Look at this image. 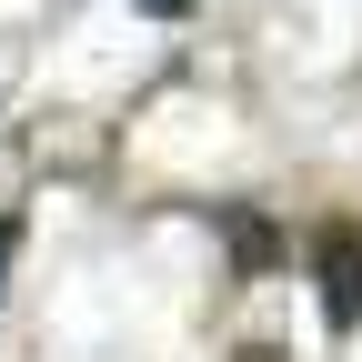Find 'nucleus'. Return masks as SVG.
<instances>
[{
  "instance_id": "3",
  "label": "nucleus",
  "mask_w": 362,
  "mask_h": 362,
  "mask_svg": "<svg viewBox=\"0 0 362 362\" xmlns=\"http://www.w3.org/2000/svg\"><path fill=\"white\" fill-rule=\"evenodd\" d=\"M141 11H192V0H141Z\"/></svg>"
},
{
  "instance_id": "2",
  "label": "nucleus",
  "mask_w": 362,
  "mask_h": 362,
  "mask_svg": "<svg viewBox=\"0 0 362 362\" xmlns=\"http://www.w3.org/2000/svg\"><path fill=\"white\" fill-rule=\"evenodd\" d=\"M11 242H21V232H11V221H0V282H11Z\"/></svg>"
},
{
  "instance_id": "1",
  "label": "nucleus",
  "mask_w": 362,
  "mask_h": 362,
  "mask_svg": "<svg viewBox=\"0 0 362 362\" xmlns=\"http://www.w3.org/2000/svg\"><path fill=\"white\" fill-rule=\"evenodd\" d=\"M322 322L332 332L362 322V242H322Z\"/></svg>"
}]
</instances>
